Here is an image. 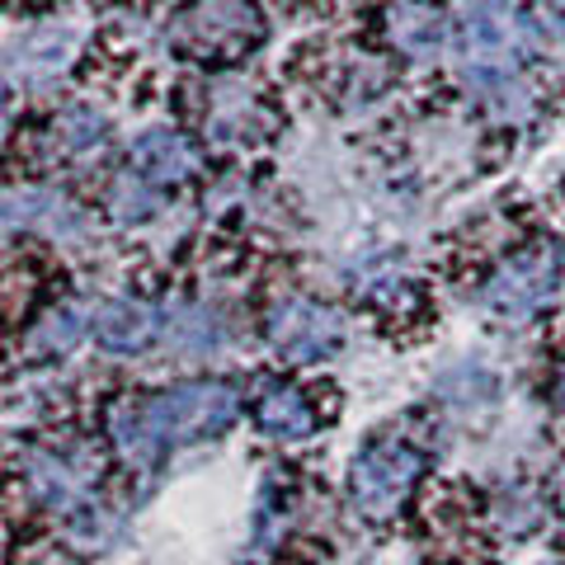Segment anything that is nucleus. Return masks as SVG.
<instances>
[{"mask_svg": "<svg viewBox=\"0 0 565 565\" xmlns=\"http://www.w3.org/2000/svg\"><path fill=\"white\" fill-rule=\"evenodd\" d=\"M386 29H392V39L405 57H434V52H444V43H448L444 14L424 10V6H392L386 10Z\"/></svg>", "mask_w": 565, "mask_h": 565, "instance_id": "1a4fd4ad", "label": "nucleus"}, {"mask_svg": "<svg viewBox=\"0 0 565 565\" xmlns=\"http://www.w3.org/2000/svg\"><path fill=\"white\" fill-rule=\"evenodd\" d=\"M259 39L264 20L250 0H193L170 24V47L184 57H245Z\"/></svg>", "mask_w": 565, "mask_h": 565, "instance_id": "f03ea898", "label": "nucleus"}, {"mask_svg": "<svg viewBox=\"0 0 565 565\" xmlns=\"http://www.w3.org/2000/svg\"><path fill=\"white\" fill-rule=\"evenodd\" d=\"M90 330H95V340L104 349L137 353V349H147L156 340L161 321H156V311L141 307V302H99L95 316H90Z\"/></svg>", "mask_w": 565, "mask_h": 565, "instance_id": "0eeeda50", "label": "nucleus"}, {"mask_svg": "<svg viewBox=\"0 0 565 565\" xmlns=\"http://www.w3.org/2000/svg\"><path fill=\"white\" fill-rule=\"evenodd\" d=\"M241 401L226 382H184L151 401H128L114 415V438L128 462H151L161 448L199 444L236 419Z\"/></svg>", "mask_w": 565, "mask_h": 565, "instance_id": "f257e3e1", "label": "nucleus"}, {"mask_svg": "<svg viewBox=\"0 0 565 565\" xmlns=\"http://www.w3.org/2000/svg\"><path fill=\"white\" fill-rule=\"evenodd\" d=\"M556 504H561V523H565V471L556 476Z\"/></svg>", "mask_w": 565, "mask_h": 565, "instance_id": "ddd939ff", "label": "nucleus"}, {"mask_svg": "<svg viewBox=\"0 0 565 565\" xmlns=\"http://www.w3.org/2000/svg\"><path fill=\"white\" fill-rule=\"evenodd\" d=\"M255 419H259V429L274 438H307L316 424L302 392H292V386H269L255 405Z\"/></svg>", "mask_w": 565, "mask_h": 565, "instance_id": "9d476101", "label": "nucleus"}, {"mask_svg": "<svg viewBox=\"0 0 565 565\" xmlns=\"http://www.w3.org/2000/svg\"><path fill=\"white\" fill-rule=\"evenodd\" d=\"M462 52L481 81H504L533 52V39L504 0H471L462 14Z\"/></svg>", "mask_w": 565, "mask_h": 565, "instance_id": "7ed1b4c3", "label": "nucleus"}, {"mask_svg": "<svg viewBox=\"0 0 565 565\" xmlns=\"http://www.w3.org/2000/svg\"><path fill=\"white\" fill-rule=\"evenodd\" d=\"M556 282H561V255L552 245H537V250L509 259L504 269L486 282V307L509 316V321H519V316L537 311L546 297L556 292Z\"/></svg>", "mask_w": 565, "mask_h": 565, "instance_id": "39448f33", "label": "nucleus"}, {"mask_svg": "<svg viewBox=\"0 0 565 565\" xmlns=\"http://www.w3.org/2000/svg\"><path fill=\"white\" fill-rule=\"evenodd\" d=\"M556 392H561V405H565V367H561V382H556Z\"/></svg>", "mask_w": 565, "mask_h": 565, "instance_id": "4468645a", "label": "nucleus"}, {"mask_svg": "<svg viewBox=\"0 0 565 565\" xmlns=\"http://www.w3.org/2000/svg\"><path fill=\"white\" fill-rule=\"evenodd\" d=\"M132 166L137 174H147V180L156 184H174V180H189L193 170H199V156H193V147L180 137V132H141L132 141Z\"/></svg>", "mask_w": 565, "mask_h": 565, "instance_id": "6e6552de", "label": "nucleus"}, {"mask_svg": "<svg viewBox=\"0 0 565 565\" xmlns=\"http://www.w3.org/2000/svg\"><path fill=\"white\" fill-rule=\"evenodd\" d=\"M546 24H552V33H561V39H565V10H552V14H546Z\"/></svg>", "mask_w": 565, "mask_h": 565, "instance_id": "f8f14e48", "label": "nucleus"}, {"mask_svg": "<svg viewBox=\"0 0 565 565\" xmlns=\"http://www.w3.org/2000/svg\"><path fill=\"white\" fill-rule=\"evenodd\" d=\"M424 471V457L405 444H373L367 452L353 457L349 471V494L367 519H392L405 504V494L415 490Z\"/></svg>", "mask_w": 565, "mask_h": 565, "instance_id": "20e7f679", "label": "nucleus"}, {"mask_svg": "<svg viewBox=\"0 0 565 565\" xmlns=\"http://www.w3.org/2000/svg\"><path fill=\"white\" fill-rule=\"evenodd\" d=\"M76 334H81L76 311H71V307H57V311H52L47 321L39 326V344H43V349H71V344H76Z\"/></svg>", "mask_w": 565, "mask_h": 565, "instance_id": "9b49d317", "label": "nucleus"}, {"mask_svg": "<svg viewBox=\"0 0 565 565\" xmlns=\"http://www.w3.org/2000/svg\"><path fill=\"white\" fill-rule=\"evenodd\" d=\"M340 340H344V330H340V321H334V311L321 307V302L292 297V302L269 311V344L292 363L326 359V353L340 349Z\"/></svg>", "mask_w": 565, "mask_h": 565, "instance_id": "423d86ee", "label": "nucleus"}]
</instances>
